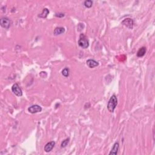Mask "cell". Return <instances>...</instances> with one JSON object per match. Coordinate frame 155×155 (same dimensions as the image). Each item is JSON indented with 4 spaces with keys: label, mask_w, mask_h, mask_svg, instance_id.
Masks as SVG:
<instances>
[{
    "label": "cell",
    "mask_w": 155,
    "mask_h": 155,
    "mask_svg": "<svg viewBox=\"0 0 155 155\" xmlns=\"http://www.w3.org/2000/svg\"><path fill=\"white\" fill-rule=\"evenodd\" d=\"M122 24L125 25L127 27V28L130 29H132L133 28V25H134V22L133 20L131 18H126V19L122 21Z\"/></svg>",
    "instance_id": "obj_6"
},
{
    "label": "cell",
    "mask_w": 155,
    "mask_h": 155,
    "mask_svg": "<svg viewBox=\"0 0 155 155\" xmlns=\"http://www.w3.org/2000/svg\"><path fill=\"white\" fill-rule=\"evenodd\" d=\"M64 13H56L55 14V16L58 17V18H62V17L64 16Z\"/></svg>",
    "instance_id": "obj_16"
},
{
    "label": "cell",
    "mask_w": 155,
    "mask_h": 155,
    "mask_svg": "<svg viewBox=\"0 0 155 155\" xmlns=\"http://www.w3.org/2000/svg\"><path fill=\"white\" fill-rule=\"evenodd\" d=\"M49 11L47 8H45L42 10V13H40V14L38 15V17H40L41 18H47V15H49Z\"/></svg>",
    "instance_id": "obj_12"
},
{
    "label": "cell",
    "mask_w": 155,
    "mask_h": 155,
    "mask_svg": "<svg viewBox=\"0 0 155 155\" xmlns=\"http://www.w3.org/2000/svg\"><path fill=\"white\" fill-rule=\"evenodd\" d=\"M12 90L13 93L17 96H21L23 95V92H22L21 88L20 87L18 84H13L12 87Z\"/></svg>",
    "instance_id": "obj_4"
},
{
    "label": "cell",
    "mask_w": 155,
    "mask_h": 155,
    "mask_svg": "<svg viewBox=\"0 0 155 155\" xmlns=\"http://www.w3.org/2000/svg\"><path fill=\"white\" fill-rule=\"evenodd\" d=\"M78 43L79 46L83 49H87L89 46V42H88L87 37L83 33H81L80 35Z\"/></svg>",
    "instance_id": "obj_2"
},
{
    "label": "cell",
    "mask_w": 155,
    "mask_h": 155,
    "mask_svg": "<svg viewBox=\"0 0 155 155\" xmlns=\"http://www.w3.org/2000/svg\"><path fill=\"white\" fill-rule=\"evenodd\" d=\"M146 53V47H142L139 49L137 52V57L139 58H141L144 57Z\"/></svg>",
    "instance_id": "obj_11"
},
{
    "label": "cell",
    "mask_w": 155,
    "mask_h": 155,
    "mask_svg": "<svg viewBox=\"0 0 155 155\" xmlns=\"http://www.w3.org/2000/svg\"><path fill=\"white\" fill-rule=\"evenodd\" d=\"M69 141H70L69 138H67V139H66L65 140L63 141L62 142V143H61V147H62V148L66 147V146H67L68 145V144H69Z\"/></svg>",
    "instance_id": "obj_15"
},
{
    "label": "cell",
    "mask_w": 155,
    "mask_h": 155,
    "mask_svg": "<svg viewBox=\"0 0 155 155\" xmlns=\"http://www.w3.org/2000/svg\"><path fill=\"white\" fill-rule=\"evenodd\" d=\"M54 145H55V142H54V141L49 142L47 143L45 145V147H44V150L47 153L50 152V151H52V149H53Z\"/></svg>",
    "instance_id": "obj_7"
},
{
    "label": "cell",
    "mask_w": 155,
    "mask_h": 155,
    "mask_svg": "<svg viewBox=\"0 0 155 155\" xmlns=\"http://www.w3.org/2000/svg\"><path fill=\"white\" fill-rule=\"evenodd\" d=\"M29 112H30V113L35 114L38 112H41L42 111L41 107H40L38 105H33L32 106L29 107L28 108Z\"/></svg>",
    "instance_id": "obj_5"
},
{
    "label": "cell",
    "mask_w": 155,
    "mask_h": 155,
    "mask_svg": "<svg viewBox=\"0 0 155 155\" xmlns=\"http://www.w3.org/2000/svg\"><path fill=\"white\" fill-rule=\"evenodd\" d=\"M84 5L87 8H90L93 6V1L91 0H86L84 1Z\"/></svg>",
    "instance_id": "obj_13"
},
{
    "label": "cell",
    "mask_w": 155,
    "mask_h": 155,
    "mask_svg": "<svg viewBox=\"0 0 155 155\" xmlns=\"http://www.w3.org/2000/svg\"><path fill=\"white\" fill-rule=\"evenodd\" d=\"M117 105V99L116 95H112L111 98L109 99L108 104H107V109L110 112L113 113L115 110L116 107Z\"/></svg>",
    "instance_id": "obj_1"
},
{
    "label": "cell",
    "mask_w": 155,
    "mask_h": 155,
    "mask_svg": "<svg viewBox=\"0 0 155 155\" xmlns=\"http://www.w3.org/2000/svg\"><path fill=\"white\" fill-rule=\"evenodd\" d=\"M87 65L90 68H91V69H93V68L98 66L99 63L98 62H97V61L94 60V59H90L87 61Z\"/></svg>",
    "instance_id": "obj_8"
},
{
    "label": "cell",
    "mask_w": 155,
    "mask_h": 155,
    "mask_svg": "<svg viewBox=\"0 0 155 155\" xmlns=\"http://www.w3.org/2000/svg\"><path fill=\"white\" fill-rule=\"evenodd\" d=\"M12 24V22L9 18H7V17H3L0 20V25L3 28L8 29H9Z\"/></svg>",
    "instance_id": "obj_3"
},
{
    "label": "cell",
    "mask_w": 155,
    "mask_h": 155,
    "mask_svg": "<svg viewBox=\"0 0 155 155\" xmlns=\"http://www.w3.org/2000/svg\"><path fill=\"white\" fill-rule=\"evenodd\" d=\"M62 75L64 77H68L69 76V68H65L64 69L62 70Z\"/></svg>",
    "instance_id": "obj_14"
},
{
    "label": "cell",
    "mask_w": 155,
    "mask_h": 155,
    "mask_svg": "<svg viewBox=\"0 0 155 155\" xmlns=\"http://www.w3.org/2000/svg\"><path fill=\"white\" fill-rule=\"evenodd\" d=\"M119 149H120V144L118 142L115 143V144L113 145V147L110 151V152L109 153V154H114L116 155L117 154L119 151Z\"/></svg>",
    "instance_id": "obj_9"
},
{
    "label": "cell",
    "mask_w": 155,
    "mask_h": 155,
    "mask_svg": "<svg viewBox=\"0 0 155 155\" xmlns=\"http://www.w3.org/2000/svg\"><path fill=\"white\" fill-rule=\"evenodd\" d=\"M65 32V29L62 27H58L54 29L53 31V34L55 36L61 35V34L64 33Z\"/></svg>",
    "instance_id": "obj_10"
}]
</instances>
